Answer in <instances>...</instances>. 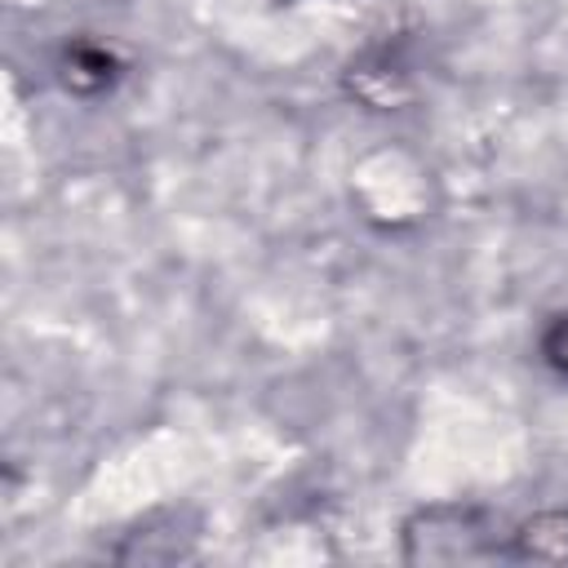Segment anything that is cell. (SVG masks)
Instances as JSON below:
<instances>
[{"label": "cell", "instance_id": "cell-1", "mask_svg": "<svg viewBox=\"0 0 568 568\" xmlns=\"http://www.w3.org/2000/svg\"><path fill=\"white\" fill-rule=\"evenodd\" d=\"M404 564H493L510 559V528L475 501H430L399 524Z\"/></svg>", "mask_w": 568, "mask_h": 568}, {"label": "cell", "instance_id": "cell-2", "mask_svg": "<svg viewBox=\"0 0 568 568\" xmlns=\"http://www.w3.org/2000/svg\"><path fill=\"white\" fill-rule=\"evenodd\" d=\"M342 84H346V93H351L359 106H368V111H395L399 102L413 98V71H408V62H404L390 44L364 49V53L346 67Z\"/></svg>", "mask_w": 568, "mask_h": 568}, {"label": "cell", "instance_id": "cell-3", "mask_svg": "<svg viewBox=\"0 0 568 568\" xmlns=\"http://www.w3.org/2000/svg\"><path fill=\"white\" fill-rule=\"evenodd\" d=\"M120 75H124V62L102 40H67L58 49V80L75 98H102L120 84Z\"/></svg>", "mask_w": 568, "mask_h": 568}, {"label": "cell", "instance_id": "cell-4", "mask_svg": "<svg viewBox=\"0 0 568 568\" xmlns=\"http://www.w3.org/2000/svg\"><path fill=\"white\" fill-rule=\"evenodd\" d=\"M515 564H568V506L537 510L510 528Z\"/></svg>", "mask_w": 568, "mask_h": 568}, {"label": "cell", "instance_id": "cell-5", "mask_svg": "<svg viewBox=\"0 0 568 568\" xmlns=\"http://www.w3.org/2000/svg\"><path fill=\"white\" fill-rule=\"evenodd\" d=\"M195 537L200 532H173V528H155V519L138 524L133 532H124V541L111 550L124 564H178L195 555Z\"/></svg>", "mask_w": 568, "mask_h": 568}, {"label": "cell", "instance_id": "cell-6", "mask_svg": "<svg viewBox=\"0 0 568 568\" xmlns=\"http://www.w3.org/2000/svg\"><path fill=\"white\" fill-rule=\"evenodd\" d=\"M537 355H541V364H546L559 382H568V311H555V315L541 324V333H537Z\"/></svg>", "mask_w": 568, "mask_h": 568}, {"label": "cell", "instance_id": "cell-7", "mask_svg": "<svg viewBox=\"0 0 568 568\" xmlns=\"http://www.w3.org/2000/svg\"><path fill=\"white\" fill-rule=\"evenodd\" d=\"M284 4H293V0H284Z\"/></svg>", "mask_w": 568, "mask_h": 568}]
</instances>
